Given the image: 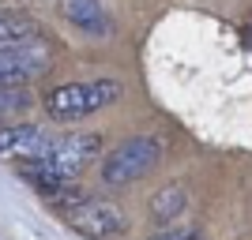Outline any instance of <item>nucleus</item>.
I'll return each instance as SVG.
<instances>
[{
    "label": "nucleus",
    "instance_id": "1",
    "mask_svg": "<svg viewBox=\"0 0 252 240\" xmlns=\"http://www.w3.org/2000/svg\"><path fill=\"white\" fill-rule=\"evenodd\" d=\"M121 98V83L109 79V75H98V79H87V83H64L57 90L45 94V113L61 124H72V120H87L91 113H102Z\"/></svg>",
    "mask_w": 252,
    "mask_h": 240
},
{
    "label": "nucleus",
    "instance_id": "2",
    "mask_svg": "<svg viewBox=\"0 0 252 240\" xmlns=\"http://www.w3.org/2000/svg\"><path fill=\"white\" fill-rule=\"evenodd\" d=\"M162 154H166V146L158 135H132L125 143H117L109 154L102 158V184L105 188H125V184H136L143 180L147 173H155L162 165Z\"/></svg>",
    "mask_w": 252,
    "mask_h": 240
},
{
    "label": "nucleus",
    "instance_id": "3",
    "mask_svg": "<svg viewBox=\"0 0 252 240\" xmlns=\"http://www.w3.org/2000/svg\"><path fill=\"white\" fill-rule=\"evenodd\" d=\"M53 68V45L45 38L0 42V86H27Z\"/></svg>",
    "mask_w": 252,
    "mask_h": 240
},
{
    "label": "nucleus",
    "instance_id": "4",
    "mask_svg": "<svg viewBox=\"0 0 252 240\" xmlns=\"http://www.w3.org/2000/svg\"><path fill=\"white\" fill-rule=\"evenodd\" d=\"M64 221L87 240H109L128 229V214L109 199H72L61 207Z\"/></svg>",
    "mask_w": 252,
    "mask_h": 240
},
{
    "label": "nucleus",
    "instance_id": "5",
    "mask_svg": "<svg viewBox=\"0 0 252 240\" xmlns=\"http://www.w3.org/2000/svg\"><path fill=\"white\" fill-rule=\"evenodd\" d=\"M53 135L38 124H0V161H38Z\"/></svg>",
    "mask_w": 252,
    "mask_h": 240
},
{
    "label": "nucleus",
    "instance_id": "6",
    "mask_svg": "<svg viewBox=\"0 0 252 240\" xmlns=\"http://www.w3.org/2000/svg\"><path fill=\"white\" fill-rule=\"evenodd\" d=\"M61 11H64V19L83 34H105L109 30V19H105L98 0H61Z\"/></svg>",
    "mask_w": 252,
    "mask_h": 240
},
{
    "label": "nucleus",
    "instance_id": "7",
    "mask_svg": "<svg viewBox=\"0 0 252 240\" xmlns=\"http://www.w3.org/2000/svg\"><path fill=\"white\" fill-rule=\"evenodd\" d=\"M185 207H189V195H185V188H177V184L162 188L155 199H151V214H155L158 221H177V214Z\"/></svg>",
    "mask_w": 252,
    "mask_h": 240
},
{
    "label": "nucleus",
    "instance_id": "8",
    "mask_svg": "<svg viewBox=\"0 0 252 240\" xmlns=\"http://www.w3.org/2000/svg\"><path fill=\"white\" fill-rule=\"evenodd\" d=\"M38 27L31 19H23L15 11H0V42H19V38H34Z\"/></svg>",
    "mask_w": 252,
    "mask_h": 240
},
{
    "label": "nucleus",
    "instance_id": "9",
    "mask_svg": "<svg viewBox=\"0 0 252 240\" xmlns=\"http://www.w3.org/2000/svg\"><path fill=\"white\" fill-rule=\"evenodd\" d=\"M23 109H31V94L23 86H0V124L19 116Z\"/></svg>",
    "mask_w": 252,
    "mask_h": 240
},
{
    "label": "nucleus",
    "instance_id": "10",
    "mask_svg": "<svg viewBox=\"0 0 252 240\" xmlns=\"http://www.w3.org/2000/svg\"><path fill=\"white\" fill-rule=\"evenodd\" d=\"M151 240H200V233L196 229H166V233H158V237Z\"/></svg>",
    "mask_w": 252,
    "mask_h": 240
}]
</instances>
